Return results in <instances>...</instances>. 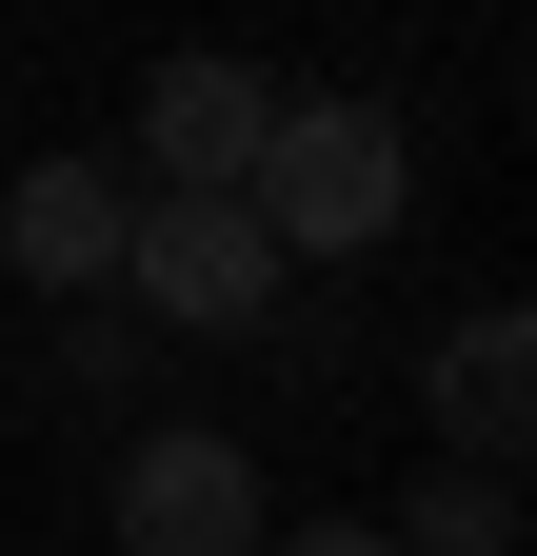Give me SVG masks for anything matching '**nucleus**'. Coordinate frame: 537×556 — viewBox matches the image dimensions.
Returning <instances> with one entry per match:
<instances>
[{"label": "nucleus", "mask_w": 537, "mask_h": 556, "mask_svg": "<svg viewBox=\"0 0 537 556\" xmlns=\"http://www.w3.org/2000/svg\"><path fill=\"white\" fill-rule=\"evenodd\" d=\"M398 119L378 100H279V139H259V179H239V219L279 239V258H359V239H398Z\"/></svg>", "instance_id": "nucleus-1"}, {"label": "nucleus", "mask_w": 537, "mask_h": 556, "mask_svg": "<svg viewBox=\"0 0 537 556\" xmlns=\"http://www.w3.org/2000/svg\"><path fill=\"white\" fill-rule=\"evenodd\" d=\"M120 278H140L179 338H239L259 299H279V239H259L239 199H140V219H120Z\"/></svg>", "instance_id": "nucleus-2"}, {"label": "nucleus", "mask_w": 537, "mask_h": 556, "mask_svg": "<svg viewBox=\"0 0 537 556\" xmlns=\"http://www.w3.org/2000/svg\"><path fill=\"white\" fill-rule=\"evenodd\" d=\"M259 139H279V80H259V60H160L140 80V179L160 199H239Z\"/></svg>", "instance_id": "nucleus-3"}, {"label": "nucleus", "mask_w": 537, "mask_h": 556, "mask_svg": "<svg viewBox=\"0 0 537 556\" xmlns=\"http://www.w3.org/2000/svg\"><path fill=\"white\" fill-rule=\"evenodd\" d=\"M120 556H259V457L160 417L140 457H120Z\"/></svg>", "instance_id": "nucleus-4"}, {"label": "nucleus", "mask_w": 537, "mask_h": 556, "mask_svg": "<svg viewBox=\"0 0 537 556\" xmlns=\"http://www.w3.org/2000/svg\"><path fill=\"white\" fill-rule=\"evenodd\" d=\"M438 438H458V477H517V438H537V318L517 299H478L438 338Z\"/></svg>", "instance_id": "nucleus-5"}, {"label": "nucleus", "mask_w": 537, "mask_h": 556, "mask_svg": "<svg viewBox=\"0 0 537 556\" xmlns=\"http://www.w3.org/2000/svg\"><path fill=\"white\" fill-rule=\"evenodd\" d=\"M120 219H140V179H100V160H40L21 199H0V258H21L40 299H100V278H120Z\"/></svg>", "instance_id": "nucleus-6"}, {"label": "nucleus", "mask_w": 537, "mask_h": 556, "mask_svg": "<svg viewBox=\"0 0 537 556\" xmlns=\"http://www.w3.org/2000/svg\"><path fill=\"white\" fill-rule=\"evenodd\" d=\"M378 556H517V477H438V497L398 517Z\"/></svg>", "instance_id": "nucleus-7"}, {"label": "nucleus", "mask_w": 537, "mask_h": 556, "mask_svg": "<svg viewBox=\"0 0 537 556\" xmlns=\"http://www.w3.org/2000/svg\"><path fill=\"white\" fill-rule=\"evenodd\" d=\"M259 556H378V517H299V536H259Z\"/></svg>", "instance_id": "nucleus-8"}]
</instances>
